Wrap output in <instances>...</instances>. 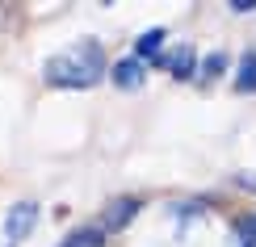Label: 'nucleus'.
<instances>
[{"instance_id": "423d86ee", "label": "nucleus", "mask_w": 256, "mask_h": 247, "mask_svg": "<svg viewBox=\"0 0 256 247\" xmlns=\"http://www.w3.org/2000/svg\"><path fill=\"white\" fill-rule=\"evenodd\" d=\"M138 214V201L134 197H122V201H114L110 210H105V231H122L126 222H130Z\"/></svg>"}, {"instance_id": "39448f33", "label": "nucleus", "mask_w": 256, "mask_h": 247, "mask_svg": "<svg viewBox=\"0 0 256 247\" xmlns=\"http://www.w3.org/2000/svg\"><path fill=\"white\" fill-rule=\"evenodd\" d=\"M164 38H168L164 29H147V34L134 42V59L138 63H156L160 55H164V50H160V46H164Z\"/></svg>"}, {"instance_id": "7ed1b4c3", "label": "nucleus", "mask_w": 256, "mask_h": 247, "mask_svg": "<svg viewBox=\"0 0 256 247\" xmlns=\"http://www.w3.org/2000/svg\"><path fill=\"white\" fill-rule=\"evenodd\" d=\"M156 67H168L176 80H189V76L198 71V55H194V46H176L172 55H160Z\"/></svg>"}, {"instance_id": "1a4fd4ad", "label": "nucleus", "mask_w": 256, "mask_h": 247, "mask_svg": "<svg viewBox=\"0 0 256 247\" xmlns=\"http://www.w3.org/2000/svg\"><path fill=\"white\" fill-rule=\"evenodd\" d=\"M222 71H227V55L218 50V55H210L206 63H202V71H198V76H202V80H214V76H222Z\"/></svg>"}, {"instance_id": "20e7f679", "label": "nucleus", "mask_w": 256, "mask_h": 247, "mask_svg": "<svg viewBox=\"0 0 256 247\" xmlns=\"http://www.w3.org/2000/svg\"><path fill=\"white\" fill-rule=\"evenodd\" d=\"M143 71H147V63H138V59L130 55V59H118V63H114V71H110V76H114V84H118V88L134 92L138 84H143Z\"/></svg>"}, {"instance_id": "0eeeda50", "label": "nucleus", "mask_w": 256, "mask_h": 247, "mask_svg": "<svg viewBox=\"0 0 256 247\" xmlns=\"http://www.w3.org/2000/svg\"><path fill=\"white\" fill-rule=\"evenodd\" d=\"M236 88L240 92H256V50L240 59V71H236Z\"/></svg>"}, {"instance_id": "9d476101", "label": "nucleus", "mask_w": 256, "mask_h": 247, "mask_svg": "<svg viewBox=\"0 0 256 247\" xmlns=\"http://www.w3.org/2000/svg\"><path fill=\"white\" fill-rule=\"evenodd\" d=\"M236 231H240L244 247H256V214H244V218L236 222Z\"/></svg>"}, {"instance_id": "6e6552de", "label": "nucleus", "mask_w": 256, "mask_h": 247, "mask_svg": "<svg viewBox=\"0 0 256 247\" xmlns=\"http://www.w3.org/2000/svg\"><path fill=\"white\" fill-rule=\"evenodd\" d=\"M59 247H101V231L97 227H80V231H72Z\"/></svg>"}, {"instance_id": "9b49d317", "label": "nucleus", "mask_w": 256, "mask_h": 247, "mask_svg": "<svg viewBox=\"0 0 256 247\" xmlns=\"http://www.w3.org/2000/svg\"><path fill=\"white\" fill-rule=\"evenodd\" d=\"M236 185H240V189H248V193H256V172H240Z\"/></svg>"}, {"instance_id": "f03ea898", "label": "nucleus", "mask_w": 256, "mask_h": 247, "mask_svg": "<svg viewBox=\"0 0 256 247\" xmlns=\"http://www.w3.org/2000/svg\"><path fill=\"white\" fill-rule=\"evenodd\" d=\"M34 227H38V201H17V206L8 210V218H4V235H8V243H21Z\"/></svg>"}, {"instance_id": "f257e3e1", "label": "nucleus", "mask_w": 256, "mask_h": 247, "mask_svg": "<svg viewBox=\"0 0 256 247\" xmlns=\"http://www.w3.org/2000/svg\"><path fill=\"white\" fill-rule=\"evenodd\" d=\"M50 88H92L105 76V55H101V42H76V46L59 50L55 59H46L42 67Z\"/></svg>"}, {"instance_id": "f8f14e48", "label": "nucleus", "mask_w": 256, "mask_h": 247, "mask_svg": "<svg viewBox=\"0 0 256 247\" xmlns=\"http://www.w3.org/2000/svg\"><path fill=\"white\" fill-rule=\"evenodd\" d=\"M231 8H236V13H252V8H256V0H236Z\"/></svg>"}]
</instances>
